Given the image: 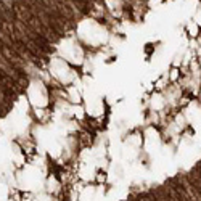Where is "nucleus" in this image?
<instances>
[]
</instances>
